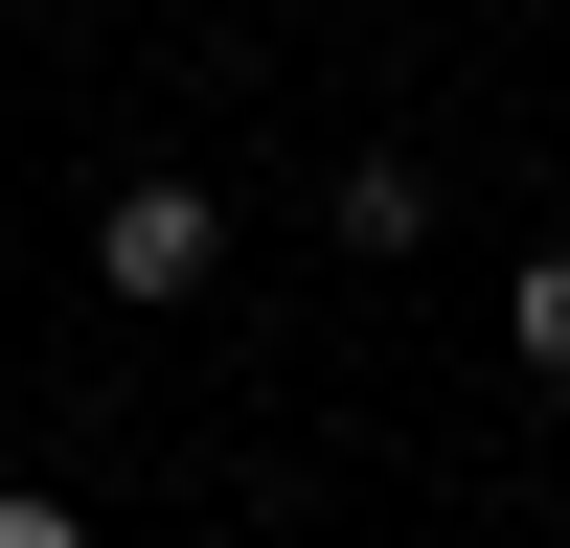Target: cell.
<instances>
[{
  "instance_id": "obj_1",
  "label": "cell",
  "mask_w": 570,
  "mask_h": 548,
  "mask_svg": "<svg viewBox=\"0 0 570 548\" xmlns=\"http://www.w3.org/2000/svg\"><path fill=\"white\" fill-rule=\"evenodd\" d=\"M206 274H228V206H206V183H115V206H91V297L183 320Z\"/></svg>"
},
{
  "instance_id": "obj_2",
  "label": "cell",
  "mask_w": 570,
  "mask_h": 548,
  "mask_svg": "<svg viewBox=\"0 0 570 548\" xmlns=\"http://www.w3.org/2000/svg\"><path fill=\"white\" fill-rule=\"evenodd\" d=\"M502 343H525L548 389H570V252H525V274H502Z\"/></svg>"
},
{
  "instance_id": "obj_3",
  "label": "cell",
  "mask_w": 570,
  "mask_h": 548,
  "mask_svg": "<svg viewBox=\"0 0 570 548\" xmlns=\"http://www.w3.org/2000/svg\"><path fill=\"white\" fill-rule=\"evenodd\" d=\"M0 548H91V526H69V502H46V480H0Z\"/></svg>"
}]
</instances>
